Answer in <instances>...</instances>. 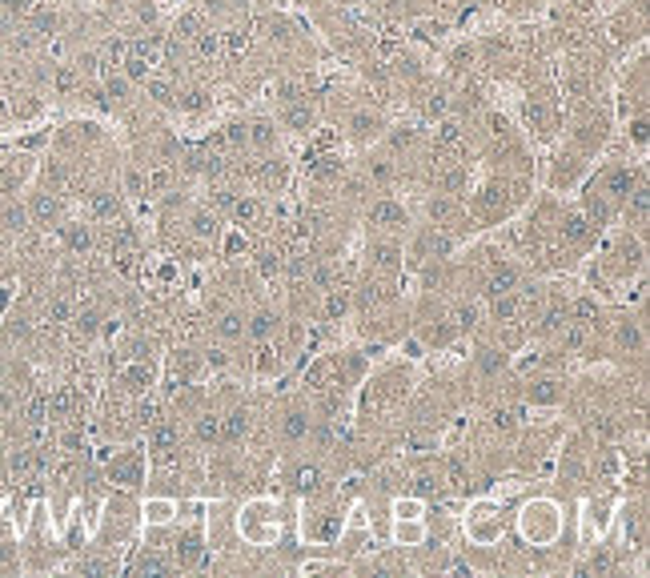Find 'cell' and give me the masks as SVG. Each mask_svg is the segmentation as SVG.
<instances>
[{
  "label": "cell",
  "mask_w": 650,
  "mask_h": 578,
  "mask_svg": "<svg viewBox=\"0 0 650 578\" xmlns=\"http://www.w3.org/2000/svg\"><path fill=\"white\" fill-rule=\"evenodd\" d=\"M25 209H29V221H33L37 233H53L69 217V197H61V193H53V189L33 181V189L25 197Z\"/></svg>",
  "instance_id": "6da1fadb"
},
{
  "label": "cell",
  "mask_w": 650,
  "mask_h": 578,
  "mask_svg": "<svg viewBox=\"0 0 650 578\" xmlns=\"http://www.w3.org/2000/svg\"><path fill=\"white\" fill-rule=\"evenodd\" d=\"M642 177V165H606V169H598V177L590 181L614 209L626 201V193L634 189V181Z\"/></svg>",
  "instance_id": "7a4b0ae2"
},
{
  "label": "cell",
  "mask_w": 650,
  "mask_h": 578,
  "mask_svg": "<svg viewBox=\"0 0 650 578\" xmlns=\"http://www.w3.org/2000/svg\"><path fill=\"white\" fill-rule=\"evenodd\" d=\"M245 177L261 193H285V185H289V161L281 153H265L261 161H249L245 165Z\"/></svg>",
  "instance_id": "3957f363"
},
{
  "label": "cell",
  "mask_w": 650,
  "mask_h": 578,
  "mask_svg": "<svg viewBox=\"0 0 650 578\" xmlns=\"http://www.w3.org/2000/svg\"><path fill=\"white\" fill-rule=\"evenodd\" d=\"M514 197H522V193H510V185L494 177V181H486V185L474 193V213H478L482 221H502V217L510 213Z\"/></svg>",
  "instance_id": "277c9868"
},
{
  "label": "cell",
  "mask_w": 650,
  "mask_h": 578,
  "mask_svg": "<svg viewBox=\"0 0 650 578\" xmlns=\"http://www.w3.org/2000/svg\"><path fill=\"white\" fill-rule=\"evenodd\" d=\"M554 229H558V241L570 245V249H590V241H594V233H598L582 209H562Z\"/></svg>",
  "instance_id": "5b68a950"
},
{
  "label": "cell",
  "mask_w": 650,
  "mask_h": 578,
  "mask_svg": "<svg viewBox=\"0 0 650 578\" xmlns=\"http://www.w3.org/2000/svg\"><path fill=\"white\" fill-rule=\"evenodd\" d=\"M117 386H121L129 398L153 394V386H157V366H153V358H133V362H125L121 374H117Z\"/></svg>",
  "instance_id": "8992f818"
},
{
  "label": "cell",
  "mask_w": 650,
  "mask_h": 578,
  "mask_svg": "<svg viewBox=\"0 0 650 578\" xmlns=\"http://www.w3.org/2000/svg\"><path fill=\"white\" fill-rule=\"evenodd\" d=\"M105 474H109L113 486H141V478H145V454L141 450H117L109 458Z\"/></svg>",
  "instance_id": "52a82bcc"
},
{
  "label": "cell",
  "mask_w": 650,
  "mask_h": 578,
  "mask_svg": "<svg viewBox=\"0 0 650 578\" xmlns=\"http://www.w3.org/2000/svg\"><path fill=\"white\" fill-rule=\"evenodd\" d=\"M245 137H249V153H277L281 149V125L277 117H249L245 121Z\"/></svg>",
  "instance_id": "ba28073f"
},
{
  "label": "cell",
  "mask_w": 650,
  "mask_h": 578,
  "mask_svg": "<svg viewBox=\"0 0 650 578\" xmlns=\"http://www.w3.org/2000/svg\"><path fill=\"white\" fill-rule=\"evenodd\" d=\"M366 217H370V225H374V229H382V233H402V229L410 225L406 205H402V201H394V197H378V201L366 209Z\"/></svg>",
  "instance_id": "9c48e42d"
},
{
  "label": "cell",
  "mask_w": 650,
  "mask_h": 578,
  "mask_svg": "<svg viewBox=\"0 0 650 578\" xmlns=\"http://www.w3.org/2000/svg\"><path fill=\"white\" fill-rule=\"evenodd\" d=\"M305 173H309V181H313V185H342V177H346L342 149H338V153H309Z\"/></svg>",
  "instance_id": "30bf717a"
},
{
  "label": "cell",
  "mask_w": 650,
  "mask_h": 578,
  "mask_svg": "<svg viewBox=\"0 0 650 578\" xmlns=\"http://www.w3.org/2000/svg\"><path fill=\"white\" fill-rule=\"evenodd\" d=\"M586 169H590V157H586L582 149L570 145V149H562V153L554 157V177H550V181H554V189H574L578 177H582Z\"/></svg>",
  "instance_id": "8fae6325"
},
{
  "label": "cell",
  "mask_w": 650,
  "mask_h": 578,
  "mask_svg": "<svg viewBox=\"0 0 650 578\" xmlns=\"http://www.w3.org/2000/svg\"><path fill=\"white\" fill-rule=\"evenodd\" d=\"M77 342H97L101 334H105V314L93 306V302H81V306H73V318H69V326H65Z\"/></svg>",
  "instance_id": "7c38bea8"
},
{
  "label": "cell",
  "mask_w": 650,
  "mask_h": 578,
  "mask_svg": "<svg viewBox=\"0 0 650 578\" xmlns=\"http://www.w3.org/2000/svg\"><path fill=\"white\" fill-rule=\"evenodd\" d=\"M382 133H386V117H382L378 109H354L350 121H346V137L358 141V145H370V141H378Z\"/></svg>",
  "instance_id": "4fadbf2b"
},
{
  "label": "cell",
  "mask_w": 650,
  "mask_h": 578,
  "mask_svg": "<svg viewBox=\"0 0 650 578\" xmlns=\"http://www.w3.org/2000/svg\"><path fill=\"white\" fill-rule=\"evenodd\" d=\"M434 193H446V197H466L470 193V169L462 161H442L434 169Z\"/></svg>",
  "instance_id": "5bb4252c"
},
{
  "label": "cell",
  "mask_w": 650,
  "mask_h": 578,
  "mask_svg": "<svg viewBox=\"0 0 650 578\" xmlns=\"http://www.w3.org/2000/svg\"><path fill=\"white\" fill-rule=\"evenodd\" d=\"M526 125L534 137H550L558 129V117H554V105L546 93H530L526 97Z\"/></svg>",
  "instance_id": "9a60e30c"
},
{
  "label": "cell",
  "mask_w": 650,
  "mask_h": 578,
  "mask_svg": "<svg viewBox=\"0 0 650 578\" xmlns=\"http://www.w3.org/2000/svg\"><path fill=\"white\" fill-rule=\"evenodd\" d=\"M277 125H281V129H289V133H313V129H317V109L309 105V97L289 101V105H281Z\"/></svg>",
  "instance_id": "2e32d148"
},
{
  "label": "cell",
  "mask_w": 650,
  "mask_h": 578,
  "mask_svg": "<svg viewBox=\"0 0 650 578\" xmlns=\"http://www.w3.org/2000/svg\"><path fill=\"white\" fill-rule=\"evenodd\" d=\"M145 434H149V454L153 458H165V454H177L181 450V426L169 422V418H157Z\"/></svg>",
  "instance_id": "e0dca14e"
},
{
  "label": "cell",
  "mask_w": 650,
  "mask_h": 578,
  "mask_svg": "<svg viewBox=\"0 0 650 578\" xmlns=\"http://www.w3.org/2000/svg\"><path fill=\"white\" fill-rule=\"evenodd\" d=\"M426 217H430V225H438V229H450V225H458V221L466 217V209H462V201H458V197H446V193H430V201H426Z\"/></svg>",
  "instance_id": "ac0fdd59"
},
{
  "label": "cell",
  "mask_w": 650,
  "mask_h": 578,
  "mask_svg": "<svg viewBox=\"0 0 650 578\" xmlns=\"http://www.w3.org/2000/svg\"><path fill=\"white\" fill-rule=\"evenodd\" d=\"M185 229H189L193 241H217V237H221V213L209 209V205H193Z\"/></svg>",
  "instance_id": "d6986e66"
},
{
  "label": "cell",
  "mask_w": 650,
  "mask_h": 578,
  "mask_svg": "<svg viewBox=\"0 0 650 578\" xmlns=\"http://www.w3.org/2000/svg\"><path fill=\"white\" fill-rule=\"evenodd\" d=\"M173 566H181V570H193L201 558H205V538H201V530H185V534H177L173 538Z\"/></svg>",
  "instance_id": "ffe728a7"
},
{
  "label": "cell",
  "mask_w": 650,
  "mask_h": 578,
  "mask_svg": "<svg viewBox=\"0 0 650 578\" xmlns=\"http://www.w3.org/2000/svg\"><path fill=\"white\" fill-rule=\"evenodd\" d=\"M518 285H522V269H518L514 261L498 257V261L490 265V273H486V298H490V294H510V289H518Z\"/></svg>",
  "instance_id": "44dd1931"
},
{
  "label": "cell",
  "mask_w": 650,
  "mask_h": 578,
  "mask_svg": "<svg viewBox=\"0 0 650 578\" xmlns=\"http://www.w3.org/2000/svg\"><path fill=\"white\" fill-rule=\"evenodd\" d=\"M141 89L149 93V101H153V105H161V109H177V89H181V85H177V77H173V73H157V69H153V73L145 77V85H141Z\"/></svg>",
  "instance_id": "7402d4cb"
},
{
  "label": "cell",
  "mask_w": 650,
  "mask_h": 578,
  "mask_svg": "<svg viewBox=\"0 0 650 578\" xmlns=\"http://www.w3.org/2000/svg\"><path fill=\"white\" fill-rule=\"evenodd\" d=\"M370 269H378V273H398L402 269V245H398V237L370 241Z\"/></svg>",
  "instance_id": "603a6c76"
},
{
  "label": "cell",
  "mask_w": 650,
  "mask_h": 578,
  "mask_svg": "<svg viewBox=\"0 0 650 578\" xmlns=\"http://www.w3.org/2000/svg\"><path fill=\"white\" fill-rule=\"evenodd\" d=\"M362 173H366V181H370L374 189H390V185L398 181V157H390V153H378V157H366V165H362Z\"/></svg>",
  "instance_id": "cb8c5ba5"
},
{
  "label": "cell",
  "mask_w": 650,
  "mask_h": 578,
  "mask_svg": "<svg viewBox=\"0 0 650 578\" xmlns=\"http://www.w3.org/2000/svg\"><path fill=\"white\" fill-rule=\"evenodd\" d=\"M277 330H281V318H277L269 306L245 314V338H249V342H269V338H277Z\"/></svg>",
  "instance_id": "d4e9b609"
},
{
  "label": "cell",
  "mask_w": 650,
  "mask_h": 578,
  "mask_svg": "<svg viewBox=\"0 0 650 578\" xmlns=\"http://www.w3.org/2000/svg\"><path fill=\"white\" fill-rule=\"evenodd\" d=\"M614 350L618 354H642L646 350V330H642L638 318H622L614 326Z\"/></svg>",
  "instance_id": "484cf974"
},
{
  "label": "cell",
  "mask_w": 650,
  "mask_h": 578,
  "mask_svg": "<svg viewBox=\"0 0 650 578\" xmlns=\"http://www.w3.org/2000/svg\"><path fill=\"white\" fill-rule=\"evenodd\" d=\"M249 426H253L249 406H233V410L221 418V446H241L245 434H249Z\"/></svg>",
  "instance_id": "4316f807"
},
{
  "label": "cell",
  "mask_w": 650,
  "mask_h": 578,
  "mask_svg": "<svg viewBox=\"0 0 650 578\" xmlns=\"http://www.w3.org/2000/svg\"><path fill=\"white\" fill-rule=\"evenodd\" d=\"M354 310V289L350 285H330L325 289V302H321V314H325V322H342L346 314Z\"/></svg>",
  "instance_id": "83f0119b"
},
{
  "label": "cell",
  "mask_w": 650,
  "mask_h": 578,
  "mask_svg": "<svg viewBox=\"0 0 650 578\" xmlns=\"http://www.w3.org/2000/svg\"><path fill=\"white\" fill-rule=\"evenodd\" d=\"M309 422H313V414H309L305 406H289V410L281 414V438H285L289 446H301L305 434H309Z\"/></svg>",
  "instance_id": "f1b7e54d"
},
{
  "label": "cell",
  "mask_w": 650,
  "mask_h": 578,
  "mask_svg": "<svg viewBox=\"0 0 650 578\" xmlns=\"http://www.w3.org/2000/svg\"><path fill=\"white\" fill-rule=\"evenodd\" d=\"M193 438H197V446H205V450L221 446V414H217V410H197V414H193Z\"/></svg>",
  "instance_id": "f546056e"
},
{
  "label": "cell",
  "mask_w": 650,
  "mask_h": 578,
  "mask_svg": "<svg viewBox=\"0 0 650 578\" xmlns=\"http://www.w3.org/2000/svg\"><path fill=\"white\" fill-rule=\"evenodd\" d=\"M177 566H173V558L165 554V546H145L141 554H137V562L129 566V574H173Z\"/></svg>",
  "instance_id": "4dcf8cb0"
},
{
  "label": "cell",
  "mask_w": 650,
  "mask_h": 578,
  "mask_svg": "<svg viewBox=\"0 0 650 578\" xmlns=\"http://www.w3.org/2000/svg\"><path fill=\"white\" fill-rule=\"evenodd\" d=\"M522 318V298L518 289H510V294H490V322L506 326V322H518Z\"/></svg>",
  "instance_id": "1f68e13d"
},
{
  "label": "cell",
  "mask_w": 650,
  "mask_h": 578,
  "mask_svg": "<svg viewBox=\"0 0 650 578\" xmlns=\"http://www.w3.org/2000/svg\"><path fill=\"white\" fill-rule=\"evenodd\" d=\"M213 334H217L225 346L245 342V314H241V310H221L217 322H213Z\"/></svg>",
  "instance_id": "d6a6232c"
},
{
  "label": "cell",
  "mask_w": 650,
  "mask_h": 578,
  "mask_svg": "<svg viewBox=\"0 0 650 578\" xmlns=\"http://www.w3.org/2000/svg\"><path fill=\"white\" fill-rule=\"evenodd\" d=\"M161 49H165V33H141V37H133L125 45V53H133V57H141L149 65H161Z\"/></svg>",
  "instance_id": "836d02e7"
},
{
  "label": "cell",
  "mask_w": 650,
  "mask_h": 578,
  "mask_svg": "<svg viewBox=\"0 0 650 578\" xmlns=\"http://www.w3.org/2000/svg\"><path fill=\"white\" fill-rule=\"evenodd\" d=\"M422 145V133L414 129V125H394L390 133H386V153L390 157H402V153H414Z\"/></svg>",
  "instance_id": "e575fe53"
},
{
  "label": "cell",
  "mask_w": 650,
  "mask_h": 578,
  "mask_svg": "<svg viewBox=\"0 0 650 578\" xmlns=\"http://www.w3.org/2000/svg\"><path fill=\"white\" fill-rule=\"evenodd\" d=\"M261 217H265V205H261L257 197H249V193H245V197L237 193V201L229 205V221H233L237 229H245V225H257Z\"/></svg>",
  "instance_id": "d590c367"
},
{
  "label": "cell",
  "mask_w": 650,
  "mask_h": 578,
  "mask_svg": "<svg viewBox=\"0 0 650 578\" xmlns=\"http://www.w3.org/2000/svg\"><path fill=\"white\" fill-rule=\"evenodd\" d=\"M201 370H205L201 354H193V350H177V354H173V382H181V386H193Z\"/></svg>",
  "instance_id": "8d00e7d4"
},
{
  "label": "cell",
  "mask_w": 650,
  "mask_h": 578,
  "mask_svg": "<svg viewBox=\"0 0 650 578\" xmlns=\"http://www.w3.org/2000/svg\"><path fill=\"white\" fill-rule=\"evenodd\" d=\"M526 402L530 406H558L562 402V382L558 378H534L530 390H526Z\"/></svg>",
  "instance_id": "74e56055"
},
{
  "label": "cell",
  "mask_w": 650,
  "mask_h": 578,
  "mask_svg": "<svg viewBox=\"0 0 650 578\" xmlns=\"http://www.w3.org/2000/svg\"><path fill=\"white\" fill-rule=\"evenodd\" d=\"M450 322H454L458 338H462V334H474V330L482 326V306H478V302H458L454 314H450Z\"/></svg>",
  "instance_id": "f35d334b"
},
{
  "label": "cell",
  "mask_w": 650,
  "mask_h": 578,
  "mask_svg": "<svg viewBox=\"0 0 650 578\" xmlns=\"http://www.w3.org/2000/svg\"><path fill=\"white\" fill-rule=\"evenodd\" d=\"M454 338H458V330H454V322H450V318H434V322L422 330V342H426L430 350H446Z\"/></svg>",
  "instance_id": "ab89813d"
},
{
  "label": "cell",
  "mask_w": 650,
  "mask_h": 578,
  "mask_svg": "<svg viewBox=\"0 0 650 578\" xmlns=\"http://www.w3.org/2000/svg\"><path fill=\"white\" fill-rule=\"evenodd\" d=\"M562 326H566V302H554L550 310H542V318H538L534 330H538V338H554Z\"/></svg>",
  "instance_id": "60d3db41"
},
{
  "label": "cell",
  "mask_w": 650,
  "mask_h": 578,
  "mask_svg": "<svg viewBox=\"0 0 650 578\" xmlns=\"http://www.w3.org/2000/svg\"><path fill=\"white\" fill-rule=\"evenodd\" d=\"M69 570H77V574H117V562L101 558V554H81V558L69 562Z\"/></svg>",
  "instance_id": "b9f144b4"
},
{
  "label": "cell",
  "mask_w": 650,
  "mask_h": 578,
  "mask_svg": "<svg viewBox=\"0 0 650 578\" xmlns=\"http://www.w3.org/2000/svg\"><path fill=\"white\" fill-rule=\"evenodd\" d=\"M193 53H197V61H213V57H221V33H213L209 25L193 37Z\"/></svg>",
  "instance_id": "7bdbcfd3"
},
{
  "label": "cell",
  "mask_w": 650,
  "mask_h": 578,
  "mask_svg": "<svg viewBox=\"0 0 650 578\" xmlns=\"http://www.w3.org/2000/svg\"><path fill=\"white\" fill-rule=\"evenodd\" d=\"M330 374H334V362L330 358H317L313 366H305V390H325V386H330Z\"/></svg>",
  "instance_id": "ee69618b"
},
{
  "label": "cell",
  "mask_w": 650,
  "mask_h": 578,
  "mask_svg": "<svg viewBox=\"0 0 650 578\" xmlns=\"http://www.w3.org/2000/svg\"><path fill=\"white\" fill-rule=\"evenodd\" d=\"M566 318H570V322H582V326H594V322L602 318V306H598L594 298H578L574 306H566Z\"/></svg>",
  "instance_id": "f6af8a7d"
},
{
  "label": "cell",
  "mask_w": 650,
  "mask_h": 578,
  "mask_svg": "<svg viewBox=\"0 0 650 578\" xmlns=\"http://www.w3.org/2000/svg\"><path fill=\"white\" fill-rule=\"evenodd\" d=\"M610 570H614V554H610L606 546H598V550H594L586 562H578V566H574V574H610Z\"/></svg>",
  "instance_id": "bcb514c9"
},
{
  "label": "cell",
  "mask_w": 650,
  "mask_h": 578,
  "mask_svg": "<svg viewBox=\"0 0 650 578\" xmlns=\"http://www.w3.org/2000/svg\"><path fill=\"white\" fill-rule=\"evenodd\" d=\"M321 482H325V478H321L317 466H297V470H293V490H297V494H317Z\"/></svg>",
  "instance_id": "7dc6e473"
},
{
  "label": "cell",
  "mask_w": 650,
  "mask_h": 578,
  "mask_svg": "<svg viewBox=\"0 0 650 578\" xmlns=\"http://www.w3.org/2000/svg\"><path fill=\"white\" fill-rule=\"evenodd\" d=\"M201 29H205V17L201 13H181L177 25H173V41H193Z\"/></svg>",
  "instance_id": "c3c4849f"
},
{
  "label": "cell",
  "mask_w": 650,
  "mask_h": 578,
  "mask_svg": "<svg viewBox=\"0 0 650 578\" xmlns=\"http://www.w3.org/2000/svg\"><path fill=\"white\" fill-rule=\"evenodd\" d=\"M257 346H261V350H257V374H261V378H273V374L281 370V350L273 354V338H269V342H257Z\"/></svg>",
  "instance_id": "681fc988"
},
{
  "label": "cell",
  "mask_w": 650,
  "mask_h": 578,
  "mask_svg": "<svg viewBox=\"0 0 650 578\" xmlns=\"http://www.w3.org/2000/svg\"><path fill=\"white\" fill-rule=\"evenodd\" d=\"M157 418H165V414H161V402H157V398H145V394H141V402L133 406V422H137L141 430H149Z\"/></svg>",
  "instance_id": "f907efd6"
},
{
  "label": "cell",
  "mask_w": 650,
  "mask_h": 578,
  "mask_svg": "<svg viewBox=\"0 0 650 578\" xmlns=\"http://www.w3.org/2000/svg\"><path fill=\"white\" fill-rule=\"evenodd\" d=\"M502 366H506V350H494V346H482V350H478V370H482L486 378L502 374Z\"/></svg>",
  "instance_id": "816d5d0a"
},
{
  "label": "cell",
  "mask_w": 650,
  "mask_h": 578,
  "mask_svg": "<svg viewBox=\"0 0 650 578\" xmlns=\"http://www.w3.org/2000/svg\"><path fill=\"white\" fill-rule=\"evenodd\" d=\"M518 418H522V410H514V406H498V410L490 414L494 430H502V434H514V430H518Z\"/></svg>",
  "instance_id": "f5cc1de1"
},
{
  "label": "cell",
  "mask_w": 650,
  "mask_h": 578,
  "mask_svg": "<svg viewBox=\"0 0 650 578\" xmlns=\"http://www.w3.org/2000/svg\"><path fill=\"white\" fill-rule=\"evenodd\" d=\"M273 97H277V105H289V101H301V97H309V93H305L301 81H277V85H273Z\"/></svg>",
  "instance_id": "db71d44e"
},
{
  "label": "cell",
  "mask_w": 650,
  "mask_h": 578,
  "mask_svg": "<svg viewBox=\"0 0 650 578\" xmlns=\"http://www.w3.org/2000/svg\"><path fill=\"white\" fill-rule=\"evenodd\" d=\"M257 273H261L265 281H277V277H281V257H277L273 249H261V253H257Z\"/></svg>",
  "instance_id": "11a10c76"
},
{
  "label": "cell",
  "mask_w": 650,
  "mask_h": 578,
  "mask_svg": "<svg viewBox=\"0 0 650 578\" xmlns=\"http://www.w3.org/2000/svg\"><path fill=\"white\" fill-rule=\"evenodd\" d=\"M201 362H205V370H229V366H233V358H229L225 342H221V346H209V350L201 354Z\"/></svg>",
  "instance_id": "9f6ffc18"
},
{
  "label": "cell",
  "mask_w": 650,
  "mask_h": 578,
  "mask_svg": "<svg viewBox=\"0 0 650 578\" xmlns=\"http://www.w3.org/2000/svg\"><path fill=\"white\" fill-rule=\"evenodd\" d=\"M474 57H478L474 45H458V49L450 53V69H454V73H466V69H474Z\"/></svg>",
  "instance_id": "6f0895ef"
},
{
  "label": "cell",
  "mask_w": 650,
  "mask_h": 578,
  "mask_svg": "<svg viewBox=\"0 0 650 578\" xmlns=\"http://www.w3.org/2000/svg\"><path fill=\"white\" fill-rule=\"evenodd\" d=\"M626 133H630L634 149H638V153H646V113H634V117H630V125H626Z\"/></svg>",
  "instance_id": "680465c9"
},
{
  "label": "cell",
  "mask_w": 650,
  "mask_h": 578,
  "mask_svg": "<svg viewBox=\"0 0 650 578\" xmlns=\"http://www.w3.org/2000/svg\"><path fill=\"white\" fill-rule=\"evenodd\" d=\"M125 193H129L133 201H137V197H145V173H141L137 165H129V169H125Z\"/></svg>",
  "instance_id": "91938a15"
},
{
  "label": "cell",
  "mask_w": 650,
  "mask_h": 578,
  "mask_svg": "<svg viewBox=\"0 0 650 578\" xmlns=\"http://www.w3.org/2000/svg\"><path fill=\"white\" fill-rule=\"evenodd\" d=\"M626 538L642 546V510H626Z\"/></svg>",
  "instance_id": "94428289"
},
{
  "label": "cell",
  "mask_w": 650,
  "mask_h": 578,
  "mask_svg": "<svg viewBox=\"0 0 650 578\" xmlns=\"http://www.w3.org/2000/svg\"><path fill=\"white\" fill-rule=\"evenodd\" d=\"M241 249H245V229H237V225H233V233H229V241H225V253H229V257H237Z\"/></svg>",
  "instance_id": "6125c7cd"
}]
</instances>
